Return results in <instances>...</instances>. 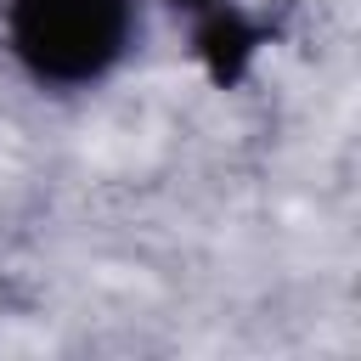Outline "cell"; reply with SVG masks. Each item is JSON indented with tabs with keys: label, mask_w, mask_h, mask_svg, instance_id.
Returning a JSON list of instances; mask_svg holds the SVG:
<instances>
[{
	"label": "cell",
	"mask_w": 361,
	"mask_h": 361,
	"mask_svg": "<svg viewBox=\"0 0 361 361\" xmlns=\"http://www.w3.org/2000/svg\"><path fill=\"white\" fill-rule=\"evenodd\" d=\"M141 39V0H6V45L45 90H90Z\"/></svg>",
	"instance_id": "1"
},
{
	"label": "cell",
	"mask_w": 361,
	"mask_h": 361,
	"mask_svg": "<svg viewBox=\"0 0 361 361\" xmlns=\"http://www.w3.org/2000/svg\"><path fill=\"white\" fill-rule=\"evenodd\" d=\"M169 6H186V11H197V6H214V0H169Z\"/></svg>",
	"instance_id": "2"
}]
</instances>
